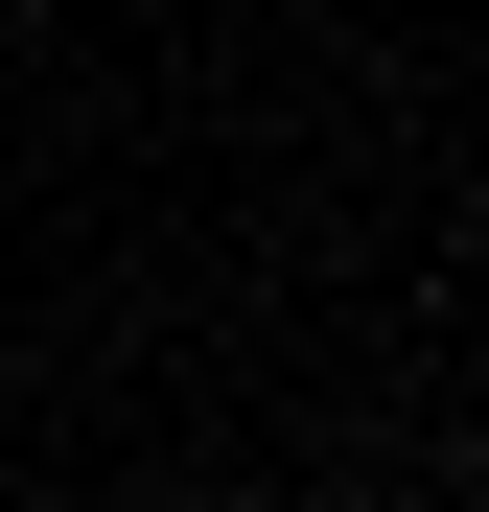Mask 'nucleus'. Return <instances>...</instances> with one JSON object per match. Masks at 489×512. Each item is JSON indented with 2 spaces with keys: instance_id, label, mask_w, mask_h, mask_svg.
Returning a JSON list of instances; mask_svg holds the SVG:
<instances>
[]
</instances>
